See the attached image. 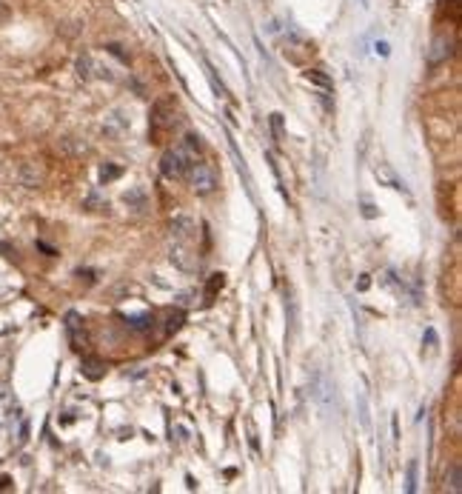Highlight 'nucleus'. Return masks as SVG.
<instances>
[{
	"mask_svg": "<svg viewBox=\"0 0 462 494\" xmlns=\"http://www.w3.org/2000/svg\"><path fill=\"white\" fill-rule=\"evenodd\" d=\"M272 131H274V140L283 143V115H272Z\"/></svg>",
	"mask_w": 462,
	"mask_h": 494,
	"instance_id": "9d476101",
	"label": "nucleus"
},
{
	"mask_svg": "<svg viewBox=\"0 0 462 494\" xmlns=\"http://www.w3.org/2000/svg\"><path fill=\"white\" fill-rule=\"evenodd\" d=\"M197 149H200V138H195V135H188L183 146L168 149L166 155L160 158V172H163V178H168V180H183L186 172H188V166H191V160H195V151H197Z\"/></svg>",
	"mask_w": 462,
	"mask_h": 494,
	"instance_id": "f257e3e1",
	"label": "nucleus"
},
{
	"mask_svg": "<svg viewBox=\"0 0 462 494\" xmlns=\"http://www.w3.org/2000/svg\"><path fill=\"white\" fill-rule=\"evenodd\" d=\"M377 52L382 54V58H388V54H391V49H388V43H385V41H382V43H377Z\"/></svg>",
	"mask_w": 462,
	"mask_h": 494,
	"instance_id": "ddd939ff",
	"label": "nucleus"
},
{
	"mask_svg": "<svg viewBox=\"0 0 462 494\" xmlns=\"http://www.w3.org/2000/svg\"><path fill=\"white\" fill-rule=\"evenodd\" d=\"M417 466H419L417 460H411V463H408V486H406V488H408V494H414V491H417Z\"/></svg>",
	"mask_w": 462,
	"mask_h": 494,
	"instance_id": "6e6552de",
	"label": "nucleus"
},
{
	"mask_svg": "<svg viewBox=\"0 0 462 494\" xmlns=\"http://www.w3.org/2000/svg\"><path fill=\"white\" fill-rule=\"evenodd\" d=\"M80 314L77 312H69L66 314V332H69V337H72V346L74 349H83V340H80Z\"/></svg>",
	"mask_w": 462,
	"mask_h": 494,
	"instance_id": "7ed1b4c3",
	"label": "nucleus"
},
{
	"mask_svg": "<svg viewBox=\"0 0 462 494\" xmlns=\"http://www.w3.org/2000/svg\"><path fill=\"white\" fill-rule=\"evenodd\" d=\"M446 58H451V41H446V37H437V41H434V52H428V63L437 66Z\"/></svg>",
	"mask_w": 462,
	"mask_h": 494,
	"instance_id": "20e7f679",
	"label": "nucleus"
},
{
	"mask_svg": "<svg viewBox=\"0 0 462 494\" xmlns=\"http://www.w3.org/2000/svg\"><path fill=\"white\" fill-rule=\"evenodd\" d=\"M186 178H188L191 189H195L197 195H211V192L217 189V175H214V169H211L208 163H203V160H197V158L191 160Z\"/></svg>",
	"mask_w": 462,
	"mask_h": 494,
	"instance_id": "f03ea898",
	"label": "nucleus"
},
{
	"mask_svg": "<svg viewBox=\"0 0 462 494\" xmlns=\"http://www.w3.org/2000/svg\"><path fill=\"white\" fill-rule=\"evenodd\" d=\"M77 69H80V78H89V74H91V61H89V54H83V58L77 61Z\"/></svg>",
	"mask_w": 462,
	"mask_h": 494,
	"instance_id": "9b49d317",
	"label": "nucleus"
},
{
	"mask_svg": "<svg viewBox=\"0 0 462 494\" xmlns=\"http://www.w3.org/2000/svg\"><path fill=\"white\" fill-rule=\"evenodd\" d=\"M191 232H195V220L191 217H177L175 223H171V235H175L177 240H188Z\"/></svg>",
	"mask_w": 462,
	"mask_h": 494,
	"instance_id": "39448f33",
	"label": "nucleus"
},
{
	"mask_svg": "<svg viewBox=\"0 0 462 494\" xmlns=\"http://www.w3.org/2000/svg\"><path fill=\"white\" fill-rule=\"evenodd\" d=\"M83 374H86L89 380H100V377H103V360L86 357V360H83Z\"/></svg>",
	"mask_w": 462,
	"mask_h": 494,
	"instance_id": "423d86ee",
	"label": "nucleus"
},
{
	"mask_svg": "<svg viewBox=\"0 0 462 494\" xmlns=\"http://www.w3.org/2000/svg\"><path fill=\"white\" fill-rule=\"evenodd\" d=\"M305 78H308V80H311V83H320V86H322L325 92H329V89H331V80H329V78H325V74H317V72H308V74H305Z\"/></svg>",
	"mask_w": 462,
	"mask_h": 494,
	"instance_id": "1a4fd4ad",
	"label": "nucleus"
},
{
	"mask_svg": "<svg viewBox=\"0 0 462 494\" xmlns=\"http://www.w3.org/2000/svg\"><path fill=\"white\" fill-rule=\"evenodd\" d=\"M129 323H131L134 329H146L148 323H151V317H148V314H140V317H129Z\"/></svg>",
	"mask_w": 462,
	"mask_h": 494,
	"instance_id": "f8f14e48",
	"label": "nucleus"
},
{
	"mask_svg": "<svg viewBox=\"0 0 462 494\" xmlns=\"http://www.w3.org/2000/svg\"><path fill=\"white\" fill-rule=\"evenodd\" d=\"M448 486H451V491H454V494H459V491H462V474H459V463H454V466H451V477H448Z\"/></svg>",
	"mask_w": 462,
	"mask_h": 494,
	"instance_id": "0eeeda50",
	"label": "nucleus"
}]
</instances>
